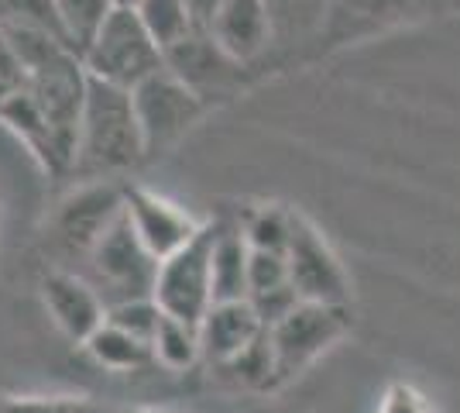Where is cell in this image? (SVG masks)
I'll return each instance as SVG.
<instances>
[{
  "label": "cell",
  "mask_w": 460,
  "mask_h": 413,
  "mask_svg": "<svg viewBox=\"0 0 460 413\" xmlns=\"http://www.w3.org/2000/svg\"><path fill=\"white\" fill-rule=\"evenodd\" d=\"M145 158V141L135 118L131 90L86 76V97L76 124V156L73 169L79 176H114Z\"/></svg>",
  "instance_id": "6da1fadb"
},
{
  "label": "cell",
  "mask_w": 460,
  "mask_h": 413,
  "mask_svg": "<svg viewBox=\"0 0 460 413\" xmlns=\"http://www.w3.org/2000/svg\"><path fill=\"white\" fill-rule=\"evenodd\" d=\"M79 62L90 79L111 83L117 90H135L137 83H145L165 66V52L158 49L152 31L141 24L137 11L114 7L93 41L83 49Z\"/></svg>",
  "instance_id": "7a4b0ae2"
},
{
  "label": "cell",
  "mask_w": 460,
  "mask_h": 413,
  "mask_svg": "<svg viewBox=\"0 0 460 413\" xmlns=\"http://www.w3.org/2000/svg\"><path fill=\"white\" fill-rule=\"evenodd\" d=\"M79 275L93 286L96 293H100V300H103V307L111 310L117 303L152 296L158 262L137 241L131 220L120 211V217L103 231V238L96 241V248L86 258V273Z\"/></svg>",
  "instance_id": "3957f363"
},
{
  "label": "cell",
  "mask_w": 460,
  "mask_h": 413,
  "mask_svg": "<svg viewBox=\"0 0 460 413\" xmlns=\"http://www.w3.org/2000/svg\"><path fill=\"white\" fill-rule=\"evenodd\" d=\"M350 331V307H326V303H299L292 314L269 331L275 352V390L303 375Z\"/></svg>",
  "instance_id": "277c9868"
},
{
  "label": "cell",
  "mask_w": 460,
  "mask_h": 413,
  "mask_svg": "<svg viewBox=\"0 0 460 413\" xmlns=\"http://www.w3.org/2000/svg\"><path fill=\"white\" fill-rule=\"evenodd\" d=\"M152 300L165 317L199 328L213 307V224H203L186 248L158 262Z\"/></svg>",
  "instance_id": "5b68a950"
},
{
  "label": "cell",
  "mask_w": 460,
  "mask_h": 413,
  "mask_svg": "<svg viewBox=\"0 0 460 413\" xmlns=\"http://www.w3.org/2000/svg\"><path fill=\"white\" fill-rule=\"evenodd\" d=\"M131 103L145 141V156L172 148L203 114V97L165 66L145 83H137L131 90Z\"/></svg>",
  "instance_id": "8992f818"
},
{
  "label": "cell",
  "mask_w": 460,
  "mask_h": 413,
  "mask_svg": "<svg viewBox=\"0 0 460 413\" xmlns=\"http://www.w3.org/2000/svg\"><path fill=\"white\" fill-rule=\"evenodd\" d=\"M288 283L303 303H326V307H350V279L341 258L326 245V238L309 224L303 214H292V238H288Z\"/></svg>",
  "instance_id": "52a82bcc"
},
{
  "label": "cell",
  "mask_w": 460,
  "mask_h": 413,
  "mask_svg": "<svg viewBox=\"0 0 460 413\" xmlns=\"http://www.w3.org/2000/svg\"><path fill=\"white\" fill-rule=\"evenodd\" d=\"M124 214L155 262H165L203 231V224L186 214L179 203L158 197L152 190H141V186H124Z\"/></svg>",
  "instance_id": "ba28073f"
},
{
  "label": "cell",
  "mask_w": 460,
  "mask_h": 413,
  "mask_svg": "<svg viewBox=\"0 0 460 413\" xmlns=\"http://www.w3.org/2000/svg\"><path fill=\"white\" fill-rule=\"evenodd\" d=\"M203 31L234 66H251L275 41V18L269 0H220Z\"/></svg>",
  "instance_id": "9c48e42d"
},
{
  "label": "cell",
  "mask_w": 460,
  "mask_h": 413,
  "mask_svg": "<svg viewBox=\"0 0 460 413\" xmlns=\"http://www.w3.org/2000/svg\"><path fill=\"white\" fill-rule=\"evenodd\" d=\"M41 303L52 324L76 345H86L107 320V307L100 293L83 275L69 269H52L41 275Z\"/></svg>",
  "instance_id": "30bf717a"
},
{
  "label": "cell",
  "mask_w": 460,
  "mask_h": 413,
  "mask_svg": "<svg viewBox=\"0 0 460 413\" xmlns=\"http://www.w3.org/2000/svg\"><path fill=\"white\" fill-rule=\"evenodd\" d=\"M120 211H124V190H111V186L83 190L62 203L56 217V241L69 256H79L86 262L103 231L120 217Z\"/></svg>",
  "instance_id": "8fae6325"
},
{
  "label": "cell",
  "mask_w": 460,
  "mask_h": 413,
  "mask_svg": "<svg viewBox=\"0 0 460 413\" xmlns=\"http://www.w3.org/2000/svg\"><path fill=\"white\" fill-rule=\"evenodd\" d=\"M265 335L261 320L254 317L248 300H234V303H213L207 317L199 320V348L203 362H210L213 369L230 362L237 352H244L254 337Z\"/></svg>",
  "instance_id": "7c38bea8"
},
{
  "label": "cell",
  "mask_w": 460,
  "mask_h": 413,
  "mask_svg": "<svg viewBox=\"0 0 460 413\" xmlns=\"http://www.w3.org/2000/svg\"><path fill=\"white\" fill-rule=\"evenodd\" d=\"M165 69H172L186 86H192L199 97H207V90L227 86L230 73L241 69V66H234V62L213 45L210 35H207L203 28H196V31L186 35L179 45L165 49Z\"/></svg>",
  "instance_id": "4fadbf2b"
},
{
  "label": "cell",
  "mask_w": 460,
  "mask_h": 413,
  "mask_svg": "<svg viewBox=\"0 0 460 413\" xmlns=\"http://www.w3.org/2000/svg\"><path fill=\"white\" fill-rule=\"evenodd\" d=\"M251 245L241 224L213 220V303L248 300Z\"/></svg>",
  "instance_id": "5bb4252c"
},
{
  "label": "cell",
  "mask_w": 460,
  "mask_h": 413,
  "mask_svg": "<svg viewBox=\"0 0 460 413\" xmlns=\"http://www.w3.org/2000/svg\"><path fill=\"white\" fill-rule=\"evenodd\" d=\"M83 348H86V355L93 358L100 369H107V373H141V369L155 365L152 345L137 341L135 335L120 331L114 324H107V320H103V328H100Z\"/></svg>",
  "instance_id": "9a60e30c"
},
{
  "label": "cell",
  "mask_w": 460,
  "mask_h": 413,
  "mask_svg": "<svg viewBox=\"0 0 460 413\" xmlns=\"http://www.w3.org/2000/svg\"><path fill=\"white\" fill-rule=\"evenodd\" d=\"M152 355L155 365H162L169 373H186L196 362H203L199 328L162 314V324H158V331L152 337Z\"/></svg>",
  "instance_id": "2e32d148"
},
{
  "label": "cell",
  "mask_w": 460,
  "mask_h": 413,
  "mask_svg": "<svg viewBox=\"0 0 460 413\" xmlns=\"http://www.w3.org/2000/svg\"><path fill=\"white\" fill-rule=\"evenodd\" d=\"M56 7L62 41L73 56H83V49L93 41V35L103 28V21L111 18L114 0H52Z\"/></svg>",
  "instance_id": "e0dca14e"
},
{
  "label": "cell",
  "mask_w": 460,
  "mask_h": 413,
  "mask_svg": "<svg viewBox=\"0 0 460 413\" xmlns=\"http://www.w3.org/2000/svg\"><path fill=\"white\" fill-rule=\"evenodd\" d=\"M135 11L141 24L152 31V39L158 41L162 52L196 31V21H192V11L186 0H141Z\"/></svg>",
  "instance_id": "ac0fdd59"
},
{
  "label": "cell",
  "mask_w": 460,
  "mask_h": 413,
  "mask_svg": "<svg viewBox=\"0 0 460 413\" xmlns=\"http://www.w3.org/2000/svg\"><path fill=\"white\" fill-rule=\"evenodd\" d=\"M220 375H227L234 386L244 390H275V352H271L269 331L254 337L244 352H237L230 362L217 365Z\"/></svg>",
  "instance_id": "d6986e66"
},
{
  "label": "cell",
  "mask_w": 460,
  "mask_h": 413,
  "mask_svg": "<svg viewBox=\"0 0 460 413\" xmlns=\"http://www.w3.org/2000/svg\"><path fill=\"white\" fill-rule=\"evenodd\" d=\"M292 214L296 211H286V207H254L241 228H244V238L254 252H279L286 256L288 252V238H292Z\"/></svg>",
  "instance_id": "ffe728a7"
},
{
  "label": "cell",
  "mask_w": 460,
  "mask_h": 413,
  "mask_svg": "<svg viewBox=\"0 0 460 413\" xmlns=\"http://www.w3.org/2000/svg\"><path fill=\"white\" fill-rule=\"evenodd\" d=\"M429 7H433V0H333L330 4V14L385 24V21H402L409 14H422Z\"/></svg>",
  "instance_id": "44dd1931"
},
{
  "label": "cell",
  "mask_w": 460,
  "mask_h": 413,
  "mask_svg": "<svg viewBox=\"0 0 460 413\" xmlns=\"http://www.w3.org/2000/svg\"><path fill=\"white\" fill-rule=\"evenodd\" d=\"M107 324H114L120 331L135 335L137 341L152 345L155 331H158V324H162V310H158V303H155L152 296H145V300H128V303H117V307L107 310Z\"/></svg>",
  "instance_id": "7402d4cb"
},
{
  "label": "cell",
  "mask_w": 460,
  "mask_h": 413,
  "mask_svg": "<svg viewBox=\"0 0 460 413\" xmlns=\"http://www.w3.org/2000/svg\"><path fill=\"white\" fill-rule=\"evenodd\" d=\"M288 286V262L279 252H254L251 248L248 262V300L269 290H282Z\"/></svg>",
  "instance_id": "603a6c76"
},
{
  "label": "cell",
  "mask_w": 460,
  "mask_h": 413,
  "mask_svg": "<svg viewBox=\"0 0 460 413\" xmlns=\"http://www.w3.org/2000/svg\"><path fill=\"white\" fill-rule=\"evenodd\" d=\"M251 303V310H254V317L261 320V328L265 331H271L275 324H282L303 300H299V293L292 290V283L288 286H282V290H269V293H258V296H251L248 300Z\"/></svg>",
  "instance_id": "cb8c5ba5"
},
{
  "label": "cell",
  "mask_w": 460,
  "mask_h": 413,
  "mask_svg": "<svg viewBox=\"0 0 460 413\" xmlns=\"http://www.w3.org/2000/svg\"><path fill=\"white\" fill-rule=\"evenodd\" d=\"M333 0H269L271 18H275V31L286 24L288 18H320L330 11Z\"/></svg>",
  "instance_id": "d4e9b609"
},
{
  "label": "cell",
  "mask_w": 460,
  "mask_h": 413,
  "mask_svg": "<svg viewBox=\"0 0 460 413\" xmlns=\"http://www.w3.org/2000/svg\"><path fill=\"white\" fill-rule=\"evenodd\" d=\"M192 11V21H196V28H207L213 18V11L220 7V0H186Z\"/></svg>",
  "instance_id": "484cf974"
},
{
  "label": "cell",
  "mask_w": 460,
  "mask_h": 413,
  "mask_svg": "<svg viewBox=\"0 0 460 413\" xmlns=\"http://www.w3.org/2000/svg\"><path fill=\"white\" fill-rule=\"evenodd\" d=\"M137 4H141V0H114V7H131V11H135Z\"/></svg>",
  "instance_id": "4316f807"
},
{
  "label": "cell",
  "mask_w": 460,
  "mask_h": 413,
  "mask_svg": "<svg viewBox=\"0 0 460 413\" xmlns=\"http://www.w3.org/2000/svg\"><path fill=\"white\" fill-rule=\"evenodd\" d=\"M69 413H103V410H93V407H76V410H73V407H69Z\"/></svg>",
  "instance_id": "83f0119b"
},
{
  "label": "cell",
  "mask_w": 460,
  "mask_h": 413,
  "mask_svg": "<svg viewBox=\"0 0 460 413\" xmlns=\"http://www.w3.org/2000/svg\"><path fill=\"white\" fill-rule=\"evenodd\" d=\"M457 4H460V0H457Z\"/></svg>",
  "instance_id": "f1b7e54d"
}]
</instances>
